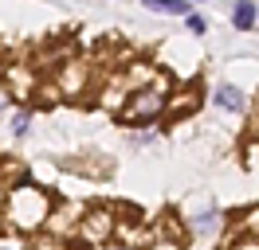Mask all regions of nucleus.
I'll return each instance as SVG.
<instances>
[{
	"label": "nucleus",
	"instance_id": "f257e3e1",
	"mask_svg": "<svg viewBox=\"0 0 259 250\" xmlns=\"http://www.w3.org/2000/svg\"><path fill=\"white\" fill-rule=\"evenodd\" d=\"M51 211H55V192L35 184L32 176H16L0 192V223L12 234H24V238L28 234H44Z\"/></svg>",
	"mask_w": 259,
	"mask_h": 250
},
{
	"label": "nucleus",
	"instance_id": "f03ea898",
	"mask_svg": "<svg viewBox=\"0 0 259 250\" xmlns=\"http://www.w3.org/2000/svg\"><path fill=\"white\" fill-rule=\"evenodd\" d=\"M173 90H177V82L165 75V71H161V75L153 71L146 82H138V86L130 90L126 106L118 109V121L130 125V129H146V125H153V121H165Z\"/></svg>",
	"mask_w": 259,
	"mask_h": 250
},
{
	"label": "nucleus",
	"instance_id": "7ed1b4c3",
	"mask_svg": "<svg viewBox=\"0 0 259 250\" xmlns=\"http://www.w3.org/2000/svg\"><path fill=\"white\" fill-rule=\"evenodd\" d=\"M118 207L110 203H87L75 219V234H71V242H79V246H110L114 234H118Z\"/></svg>",
	"mask_w": 259,
	"mask_h": 250
},
{
	"label": "nucleus",
	"instance_id": "20e7f679",
	"mask_svg": "<svg viewBox=\"0 0 259 250\" xmlns=\"http://www.w3.org/2000/svg\"><path fill=\"white\" fill-rule=\"evenodd\" d=\"M55 86H59V98H71V102H79L91 94L95 86V67L87 59H67L59 62V71H55Z\"/></svg>",
	"mask_w": 259,
	"mask_h": 250
},
{
	"label": "nucleus",
	"instance_id": "39448f33",
	"mask_svg": "<svg viewBox=\"0 0 259 250\" xmlns=\"http://www.w3.org/2000/svg\"><path fill=\"white\" fill-rule=\"evenodd\" d=\"M134 86H138V82H134V75H130V67H126V71H118V75H110L106 82H102V90H98V106L118 117V109L126 106V98H130Z\"/></svg>",
	"mask_w": 259,
	"mask_h": 250
},
{
	"label": "nucleus",
	"instance_id": "423d86ee",
	"mask_svg": "<svg viewBox=\"0 0 259 250\" xmlns=\"http://www.w3.org/2000/svg\"><path fill=\"white\" fill-rule=\"evenodd\" d=\"M212 106L224 109V113H247V109H251V98H247V90L236 86V82H216V86H212Z\"/></svg>",
	"mask_w": 259,
	"mask_h": 250
},
{
	"label": "nucleus",
	"instance_id": "0eeeda50",
	"mask_svg": "<svg viewBox=\"0 0 259 250\" xmlns=\"http://www.w3.org/2000/svg\"><path fill=\"white\" fill-rule=\"evenodd\" d=\"M220 227H224V215H220L212 203H204V207L189 211V219H185V231L193 234V238H208V234H216Z\"/></svg>",
	"mask_w": 259,
	"mask_h": 250
},
{
	"label": "nucleus",
	"instance_id": "6e6552de",
	"mask_svg": "<svg viewBox=\"0 0 259 250\" xmlns=\"http://www.w3.org/2000/svg\"><path fill=\"white\" fill-rule=\"evenodd\" d=\"M200 102H204V90H200V86H181V90H173L165 121H181L185 113H196V106H200Z\"/></svg>",
	"mask_w": 259,
	"mask_h": 250
},
{
	"label": "nucleus",
	"instance_id": "1a4fd4ad",
	"mask_svg": "<svg viewBox=\"0 0 259 250\" xmlns=\"http://www.w3.org/2000/svg\"><path fill=\"white\" fill-rule=\"evenodd\" d=\"M185 238H189L185 227L165 223V227H153V238L146 242V250H185Z\"/></svg>",
	"mask_w": 259,
	"mask_h": 250
},
{
	"label": "nucleus",
	"instance_id": "9d476101",
	"mask_svg": "<svg viewBox=\"0 0 259 250\" xmlns=\"http://www.w3.org/2000/svg\"><path fill=\"white\" fill-rule=\"evenodd\" d=\"M232 28L236 31H255L259 24V0H232Z\"/></svg>",
	"mask_w": 259,
	"mask_h": 250
},
{
	"label": "nucleus",
	"instance_id": "9b49d317",
	"mask_svg": "<svg viewBox=\"0 0 259 250\" xmlns=\"http://www.w3.org/2000/svg\"><path fill=\"white\" fill-rule=\"evenodd\" d=\"M146 12H157V16H173V20H185L193 12V0H142Z\"/></svg>",
	"mask_w": 259,
	"mask_h": 250
},
{
	"label": "nucleus",
	"instance_id": "f8f14e48",
	"mask_svg": "<svg viewBox=\"0 0 259 250\" xmlns=\"http://www.w3.org/2000/svg\"><path fill=\"white\" fill-rule=\"evenodd\" d=\"M8 133H12L16 141H24L28 133H32V106L12 109V117H8Z\"/></svg>",
	"mask_w": 259,
	"mask_h": 250
},
{
	"label": "nucleus",
	"instance_id": "ddd939ff",
	"mask_svg": "<svg viewBox=\"0 0 259 250\" xmlns=\"http://www.w3.org/2000/svg\"><path fill=\"white\" fill-rule=\"evenodd\" d=\"M185 31L200 39V35H208V20H204L200 12H189V16H185Z\"/></svg>",
	"mask_w": 259,
	"mask_h": 250
},
{
	"label": "nucleus",
	"instance_id": "4468645a",
	"mask_svg": "<svg viewBox=\"0 0 259 250\" xmlns=\"http://www.w3.org/2000/svg\"><path fill=\"white\" fill-rule=\"evenodd\" d=\"M228 250H259V234H255V231L240 234V238H236V242H232Z\"/></svg>",
	"mask_w": 259,
	"mask_h": 250
},
{
	"label": "nucleus",
	"instance_id": "2eb2a0df",
	"mask_svg": "<svg viewBox=\"0 0 259 250\" xmlns=\"http://www.w3.org/2000/svg\"><path fill=\"white\" fill-rule=\"evenodd\" d=\"M251 133H255V141H259V121H255V125H251Z\"/></svg>",
	"mask_w": 259,
	"mask_h": 250
},
{
	"label": "nucleus",
	"instance_id": "dca6fc26",
	"mask_svg": "<svg viewBox=\"0 0 259 250\" xmlns=\"http://www.w3.org/2000/svg\"><path fill=\"white\" fill-rule=\"evenodd\" d=\"M118 250H138V246H118Z\"/></svg>",
	"mask_w": 259,
	"mask_h": 250
},
{
	"label": "nucleus",
	"instance_id": "f3484780",
	"mask_svg": "<svg viewBox=\"0 0 259 250\" xmlns=\"http://www.w3.org/2000/svg\"><path fill=\"white\" fill-rule=\"evenodd\" d=\"M193 4H208V0H193Z\"/></svg>",
	"mask_w": 259,
	"mask_h": 250
},
{
	"label": "nucleus",
	"instance_id": "a211bd4d",
	"mask_svg": "<svg viewBox=\"0 0 259 250\" xmlns=\"http://www.w3.org/2000/svg\"><path fill=\"white\" fill-rule=\"evenodd\" d=\"M4 250H12V246H4Z\"/></svg>",
	"mask_w": 259,
	"mask_h": 250
}]
</instances>
